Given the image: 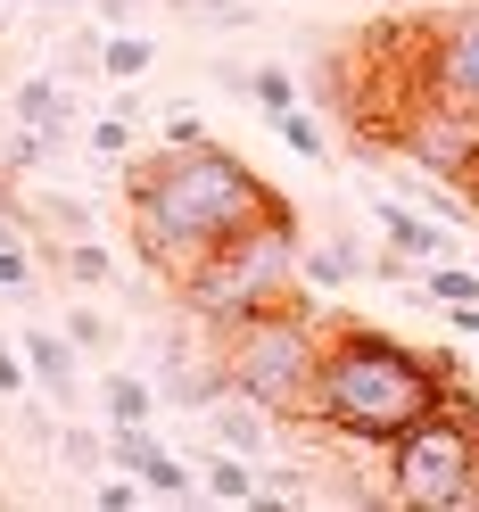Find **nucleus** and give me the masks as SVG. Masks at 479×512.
<instances>
[{
  "label": "nucleus",
  "mask_w": 479,
  "mask_h": 512,
  "mask_svg": "<svg viewBox=\"0 0 479 512\" xmlns=\"http://www.w3.org/2000/svg\"><path fill=\"white\" fill-rule=\"evenodd\" d=\"M58 331H67V339L83 347V356H108V347H116V331H108V314H91V306H75V314H67V323H58Z\"/></svg>",
  "instance_id": "nucleus-23"
},
{
  "label": "nucleus",
  "mask_w": 479,
  "mask_h": 512,
  "mask_svg": "<svg viewBox=\"0 0 479 512\" xmlns=\"http://www.w3.org/2000/svg\"><path fill=\"white\" fill-rule=\"evenodd\" d=\"M248 100H257V116L273 124L281 108H298V75L290 67H257V75H248Z\"/></svg>",
  "instance_id": "nucleus-19"
},
{
  "label": "nucleus",
  "mask_w": 479,
  "mask_h": 512,
  "mask_svg": "<svg viewBox=\"0 0 479 512\" xmlns=\"http://www.w3.org/2000/svg\"><path fill=\"white\" fill-rule=\"evenodd\" d=\"M108 463H116V471H133L149 496H199V471H190V463H182L149 422H108Z\"/></svg>",
  "instance_id": "nucleus-8"
},
{
  "label": "nucleus",
  "mask_w": 479,
  "mask_h": 512,
  "mask_svg": "<svg viewBox=\"0 0 479 512\" xmlns=\"http://www.w3.org/2000/svg\"><path fill=\"white\" fill-rule=\"evenodd\" d=\"M50 256L67 265V281H83V290H100V281H116V256H108L100 240H91V232H83V240H67V248H50Z\"/></svg>",
  "instance_id": "nucleus-18"
},
{
  "label": "nucleus",
  "mask_w": 479,
  "mask_h": 512,
  "mask_svg": "<svg viewBox=\"0 0 479 512\" xmlns=\"http://www.w3.org/2000/svg\"><path fill=\"white\" fill-rule=\"evenodd\" d=\"M149 67H157V42H149V34H108V42H100V75H108V83H141Z\"/></svg>",
  "instance_id": "nucleus-16"
},
{
  "label": "nucleus",
  "mask_w": 479,
  "mask_h": 512,
  "mask_svg": "<svg viewBox=\"0 0 479 512\" xmlns=\"http://www.w3.org/2000/svg\"><path fill=\"white\" fill-rule=\"evenodd\" d=\"M372 273V256L356 248V240H323V248H298V281H306V290H347V281H364Z\"/></svg>",
  "instance_id": "nucleus-13"
},
{
  "label": "nucleus",
  "mask_w": 479,
  "mask_h": 512,
  "mask_svg": "<svg viewBox=\"0 0 479 512\" xmlns=\"http://www.w3.org/2000/svg\"><path fill=\"white\" fill-rule=\"evenodd\" d=\"M124 207H133V256L174 290L207 248L273 215L281 190L223 141H190V149L157 141L149 157H124Z\"/></svg>",
  "instance_id": "nucleus-1"
},
{
  "label": "nucleus",
  "mask_w": 479,
  "mask_h": 512,
  "mask_svg": "<svg viewBox=\"0 0 479 512\" xmlns=\"http://www.w3.org/2000/svg\"><path fill=\"white\" fill-rule=\"evenodd\" d=\"M0 9H9V0H0Z\"/></svg>",
  "instance_id": "nucleus-30"
},
{
  "label": "nucleus",
  "mask_w": 479,
  "mask_h": 512,
  "mask_svg": "<svg viewBox=\"0 0 479 512\" xmlns=\"http://www.w3.org/2000/svg\"><path fill=\"white\" fill-rule=\"evenodd\" d=\"M182 17H215V25H240L248 17V0H174Z\"/></svg>",
  "instance_id": "nucleus-27"
},
{
  "label": "nucleus",
  "mask_w": 479,
  "mask_h": 512,
  "mask_svg": "<svg viewBox=\"0 0 479 512\" xmlns=\"http://www.w3.org/2000/svg\"><path fill=\"white\" fill-rule=\"evenodd\" d=\"M17 347H25V364H34V389H42L50 405H75V397H83V347H75L67 331L25 323V331H17Z\"/></svg>",
  "instance_id": "nucleus-11"
},
{
  "label": "nucleus",
  "mask_w": 479,
  "mask_h": 512,
  "mask_svg": "<svg viewBox=\"0 0 479 512\" xmlns=\"http://www.w3.org/2000/svg\"><path fill=\"white\" fill-rule=\"evenodd\" d=\"M25 389H34V364H25V347L0 339V397H25Z\"/></svg>",
  "instance_id": "nucleus-26"
},
{
  "label": "nucleus",
  "mask_w": 479,
  "mask_h": 512,
  "mask_svg": "<svg viewBox=\"0 0 479 512\" xmlns=\"http://www.w3.org/2000/svg\"><path fill=\"white\" fill-rule=\"evenodd\" d=\"M273 133L290 141V149L306 157V166H323V157H331V141H323V124H314L306 108H281V116H273Z\"/></svg>",
  "instance_id": "nucleus-20"
},
{
  "label": "nucleus",
  "mask_w": 479,
  "mask_h": 512,
  "mask_svg": "<svg viewBox=\"0 0 479 512\" xmlns=\"http://www.w3.org/2000/svg\"><path fill=\"white\" fill-rule=\"evenodd\" d=\"M100 405H108V422H149V413L166 405V397H157V380H149V372L108 364V372H100Z\"/></svg>",
  "instance_id": "nucleus-14"
},
{
  "label": "nucleus",
  "mask_w": 479,
  "mask_h": 512,
  "mask_svg": "<svg viewBox=\"0 0 479 512\" xmlns=\"http://www.w3.org/2000/svg\"><path fill=\"white\" fill-rule=\"evenodd\" d=\"M91 157H108V166H124V157H133V116H124V108H108L100 124H91Z\"/></svg>",
  "instance_id": "nucleus-22"
},
{
  "label": "nucleus",
  "mask_w": 479,
  "mask_h": 512,
  "mask_svg": "<svg viewBox=\"0 0 479 512\" xmlns=\"http://www.w3.org/2000/svg\"><path fill=\"white\" fill-rule=\"evenodd\" d=\"M9 124H34V133H58V141H67V124H75L67 75H25V83L9 91Z\"/></svg>",
  "instance_id": "nucleus-12"
},
{
  "label": "nucleus",
  "mask_w": 479,
  "mask_h": 512,
  "mask_svg": "<svg viewBox=\"0 0 479 512\" xmlns=\"http://www.w3.org/2000/svg\"><path fill=\"white\" fill-rule=\"evenodd\" d=\"M422 174H438V182H471L479 174V108H455V100H413L405 116H397V133H389Z\"/></svg>",
  "instance_id": "nucleus-6"
},
{
  "label": "nucleus",
  "mask_w": 479,
  "mask_h": 512,
  "mask_svg": "<svg viewBox=\"0 0 479 512\" xmlns=\"http://www.w3.org/2000/svg\"><path fill=\"white\" fill-rule=\"evenodd\" d=\"M157 141H166V149H190V141H207V116H199V108H166Z\"/></svg>",
  "instance_id": "nucleus-25"
},
{
  "label": "nucleus",
  "mask_w": 479,
  "mask_h": 512,
  "mask_svg": "<svg viewBox=\"0 0 479 512\" xmlns=\"http://www.w3.org/2000/svg\"><path fill=\"white\" fill-rule=\"evenodd\" d=\"M133 496H149L133 471H116V479H91V504H100V512H133Z\"/></svg>",
  "instance_id": "nucleus-24"
},
{
  "label": "nucleus",
  "mask_w": 479,
  "mask_h": 512,
  "mask_svg": "<svg viewBox=\"0 0 479 512\" xmlns=\"http://www.w3.org/2000/svg\"><path fill=\"white\" fill-rule=\"evenodd\" d=\"M323 306L290 298V306H265V314H240V323L215 331V364H223V389L257 397L265 413H281L290 430H314V372H323Z\"/></svg>",
  "instance_id": "nucleus-4"
},
{
  "label": "nucleus",
  "mask_w": 479,
  "mask_h": 512,
  "mask_svg": "<svg viewBox=\"0 0 479 512\" xmlns=\"http://www.w3.org/2000/svg\"><path fill=\"white\" fill-rule=\"evenodd\" d=\"M298 248H306L298 207L281 199L273 215H257V223H248V232H232L223 248H207L199 265L174 281V306L190 314V323L223 331V323H240V314H265V306L314 298L306 281H298Z\"/></svg>",
  "instance_id": "nucleus-3"
},
{
  "label": "nucleus",
  "mask_w": 479,
  "mask_h": 512,
  "mask_svg": "<svg viewBox=\"0 0 479 512\" xmlns=\"http://www.w3.org/2000/svg\"><path fill=\"white\" fill-rule=\"evenodd\" d=\"M58 463H67V471H83V479H91V471L108 463V438H100V430H83V422H75V430L58 422Z\"/></svg>",
  "instance_id": "nucleus-21"
},
{
  "label": "nucleus",
  "mask_w": 479,
  "mask_h": 512,
  "mask_svg": "<svg viewBox=\"0 0 479 512\" xmlns=\"http://www.w3.org/2000/svg\"><path fill=\"white\" fill-rule=\"evenodd\" d=\"M372 223H380V240H389L397 256H413V265H438V256H455V232H446L438 215H422L413 199H397V190H380V199H372Z\"/></svg>",
  "instance_id": "nucleus-10"
},
{
  "label": "nucleus",
  "mask_w": 479,
  "mask_h": 512,
  "mask_svg": "<svg viewBox=\"0 0 479 512\" xmlns=\"http://www.w3.org/2000/svg\"><path fill=\"white\" fill-rule=\"evenodd\" d=\"M463 190H471V207H479V174H471V182H463Z\"/></svg>",
  "instance_id": "nucleus-29"
},
{
  "label": "nucleus",
  "mask_w": 479,
  "mask_h": 512,
  "mask_svg": "<svg viewBox=\"0 0 479 512\" xmlns=\"http://www.w3.org/2000/svg\"><path fill=\"white\" fill-rule=\"evenodd\" d=\"M380 496L413 512H471L479 504V422L455 405L422 413L380 446Z\"/></svg>",
  "instance_id": "nucleus-5"
},
{
  "label": "nucleus",
  "mask_w": 479,
  "mask_h": 512,
  "mask_svg": "<svg viewBox=\"0 0 479 512\" xmlns=\"http://www.w3.org/2000/svg\"><path fill=\"white\" fill-rule=\"evenodd\" d=\"M199 422L215 430V446H232V455H248V463H265L273 438H281V413H265L257 397H240V389H215V405L199 413Z\"/></svg>",
  "instance_id": "nucleus-9"
},
{
  "label": "nucleus",
  "mask_w": 479,
  "mask_h": 512,
  "mask_svg": "<svg viewBox=\"0 0 479 512\" xmlns=\"http://www.w3.org/2000/svg\"><path fill=\"white\" fill-rule=\"evenodd\" d=\"M413 298H430V306H463V298H479V273H463V265H413Z\"/></svg>",
  "instance_id": "nucleus-17"
},
{
  "label": "nucleus",
  "mask_w": 479,
  "mask_h": 512,
  "mask_svg": "<svg viewBox=\"0 0 479 512\" xmlns=\"http://www.w3.org/2000/svg\"><path fill=\"white\" fill-rule=\"evenodd\" d=\"M133 9L141 0H100V25H133Z\"/></svg>",
  "instance_id": "nucleus-28"
},
{
  "label": "nucleus",
  "mask_w": 479,
  "mask_h": 512,
  "mask_svg": "<svg viewBox=\"0 0 479 512\" xmlns=\"http://www.w3.org/2000/svg\"><path fill=\"white\" fill-rule=\"evenodd\" d=\"M422 91L430 100L479 108V0L446 17H422Z\"/></svg>",
  "instance_id": "nucleus-7"
},
{
  "label": "nucleus",
  "mask_w": 479,
  "mask_h": 512,
  "mask_svg": "<svg viewBox=\"0 0 479 512\" xmlns=\"http://www.w3.org/2000/svg\"><path fill=\"white\" fill-rule=\"evenodd\" d=\"M446 380H463L455 347H405L372 323H331L323 372H314V430L347 446H389L446 405Z\"/></svg>",
  "instance_id": "nucleus-2"
},
{
  "label": "nucleus",
  "mask_w": 479,
  "mask_h": 512,
  "mask_svg": "<svg viewBox=\"0 0 479 512\" xmlns=\"http://www.w3.org/2000/svg\"><path fill=\"white\" fill-rule=\"evenodd\" d=\"M199 488L223 496V504H257V463L232 455V446H207V455H199Z\"/></svg>",
  "instance_id": "nucleus-15"
}]
</instances>
